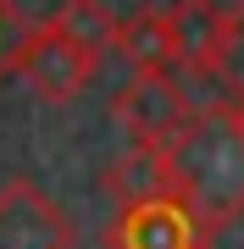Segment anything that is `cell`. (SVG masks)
Returning a JSON list of instances; mask_svg holds the SVG:
<instances>
[{"label": "cell", "mask_w": 244, "mask_h": 249, "mask_svg": "<svg viewBox=\"0 0 244 249\" xmlns=\"http://www.w3.org/2000/svg\"><path fill=\"white\" fill-rule=\"evenodd\" d=\"M73 216L39 183L11 178L0 188V249H73Z\"/></svg>", "instance_id": "8992f818"}, {"label": "cell", "mask_w": 244, "mask_h": 249, "mask_svg": "<svg viewBox=\"0 0 244 249\" xmlns=\"http://www.w3.org/2000/svg\"><path fill=\"white\" fill-rule=\"evenodd\" d=\"M206 244L211 238L200 232L194 211L178 194L117 205V216L106 227V249H206Z\"/></svg>", "instance_id": "5b68a950"}, {"label": "cell", "mask_w": 244, "mask_h": 249, "mask_svg": "<svg viewBox=\"0 0 244 249\" xmlns=\"http://www.w3.org/2000/svg\"><path fill=\"white\" fill-rule=\"evenodd\" d=\"M100 61H106L100 50H89L78 34H67L56 17H45L28 34V50H22L17 72L28 78V89L45 100V106H67V100H78L100 78Z\"/></svg>", "instance_id": "7a4b0ae2"}, {"label": "cell", "mask_w": 244, "mask_h": 249, "mask_svg": "<svg viewBox=\"0 0 244 249\" xmlns=\"http://www.w3.org/2000/svg\"><path fill=\"white\" fill-rule=\"evenodd\" d=\"M28 34H34V22L17 11V0H0V83L17 78V61L28 50Z\"/></svg>", "instance_id": "30bf717a"}, {"label": "cell", "mask_w": 244, "mask_h": 249, "mask_svg": "<svg viewBox=\"0 0 244 249\" xmlns=\"http://www.w3.org/2000/svg\"><path fill=\"white\" fill-rule=\"evenodd\" d=\"M178 199L194 211L206 238L244 216V116L233 106H206L172 139Z\"/></svg>", "instance_id": "6da1fadb"}, {"label": "cell", "mask_w": 244, "mask_h": 249, "mask_svg": "<svg viewBox=\"0 0 244 249\" xmlns=\"http://www.w3.org/2000/svg\"><path fill=\"white\" fill-rule=\"evenodd\" d=\"M111 50L122 55L133 72H172V17L167 11H133V17H117V34H111Z\"/></svg>", "instance_id": "ba28073f"}, {"label": "cell", "mask_w": 244, "mask_h": 249, "mask_svg": "<svg viewBox=\"0 0 244 249\" xmlns=\"http://www.w3.org/2000/svg\"><path fill=\"white\" fill-rule=\"evenodd\" d=\"M106 194L117 199V205H139V199L178 194L172 144H128L122 155H111V166H106Z\"/></svg>", "instance_id": "52a82bcc"}, {"label": "cell", "mask_w": 244, "mask_h": 249, "mask_svg": "<svg viewBox=\"0 0 244 249\" xmlns=\"http://www.w3.org/2000/svg\"><path fill=\"white\" fill-rule=\"evenodd\" d=\"M233 111H239V116H244V89H239V100H233Z\"/></svg>", "instance_id": "8fae6325"}, {"label": "cell", "mask_w": 244, "mask_h": 249, "mask_svg": "<svg viewBox=\"0 0 244 249\" xmlns=\"http://www.w3.org/2000/svg\"><path fill=\"white\" fill-rule=\"evenodd\" d=\"M167 17H172V67L194 78H217L233 55L239 11H222L217 0H178Z\"/></svg>", "instance_id": "277c9868"}, {"label": "cell", "mask_w": 244, "mask_h": 249, "mask_svg": "<svg viewBox=\"0 0 244 249\" xmlns=\"http://www.w3.org/2000/svg\"><path fill=\"white\" fill-rule=\"evenodd\" d=\"M111 116H117V127L133 144H172L189 127L194 100H189V89H183L167 67L161 72H133L117 89V100H111Z\"/></svg>", "instance_id": "3957f363"}, {"label": "cell", "mask_w": 244, "mask_h": 249, "mask_svg": "<svg viewBox=\"0 0 244 249\" xmlns=\"http://www.w3.org/2000/svg\"><path fill=\"white\" fill-rule=\"evenodd\" d=\"M56 22H61L67 34H78V39H83L89 50L111 55V34H117V17L106 11V0H61Z\"/></svg>", "instance_id": "9c48e42d"}]
</instances>
